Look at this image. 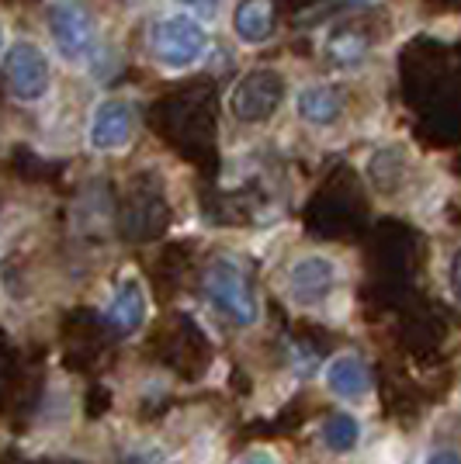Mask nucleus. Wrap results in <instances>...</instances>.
Segmentation results:
<instances>
[{
	"mask_svg": "<svg viewBox=\"0 0 461 464\" xmlns=\"http://www.w3.org/2000/svg\"><path fill=\"white\" fill-rule=\"evenodd\" d=\"M427 464H461V458L455 450H434V454L427 458Z\"/></svg>",
	"mask_w": 461,
	"mask_h": 464,
	"instance_id": "ddd939ff",
	"label": "nucleus"
},
{
	"mask_svg": "<svg viewBox=\"0 0 461 464\" xmlns=\"http://www.w3.org/2000/svg\"><path fill=\"white\" fill-rule=\"evenodd\" d=\"M333 281H337V271H333V264L323 260V256H302L289 271L291 298L299 305H319L329 291H333Z\"/></svg>",
	"mask_w": 461,
	"mask_h": 464,
	"instance_id": "423d86ee",
	"label": "nucleus"
},
{
	"mask_svg": "<svg viewBox=\"0 0 461 464\" xmlns=\"http://www.w3.org/2000/svg\"><path fill=\"white\" fill-rule=\"evenodd\" d=\"M4 77L18 101H39L49 91V59L42 56L39 45L18 42L4 56Z\"/></svg>",
	"mask_w": 461,
	"mask_h": 464,
	"instance_id": "39448f33",
	"label": "nucleus"
},
{
	"mask_svg": "<svg viewBox=\"0 0 461 464\" xmlns=\"http://www.w3.org/2000/svg\"><path fill=\"white\" fill-rule=\"evenodd\" d=\"M232 28L243 42H268L274 32V4L270 0H240L236 14H232Z\"/></svg>",
	"mask_w": 461,
	"mask_h": 464,
	"instance_id": "9d476101",
	"label": "nucleus"
},
{
	"mask_svg": "<svg viewBox=\"0 0 461 464\" xmlns=\"http://www.w3.org/2000/svg\"><path fill=\"white\" fill-rule=\"evenodd\" d=\"M240 464H278V461L268 458V454H253V458H247V461H240Z\"/></svg>",
	"mask_w": 461,
	"mask_h": 464,
	"instance_id": "dca6fc26",
	"label": "nucleus"
},
{
	"mask_svg": "<svg viewBox=\"0 0 461 464\" xmlns=\"http://www.w3.org/2000/svg\"><path fill=\"white\" fill-rule=\"evenodd\" d=\"M150 49H153V56L163 66L184 70V66H194L198 59L209 53V35H205V28L194 18L173 14V18H163L153 28Z\"/></svg>",
	"mask_w": 461,
	"mask_h": 464,
	"instance_id": "f03ea898",
	"label": "nucleus"
},
{
	"mask_svg": "<svg viewBox=\"0 0 461 464\" xmlns=\"http://www.w3.org/2000/svg\"><path fill=\"white\" fill-rule=\"evenodd\" d=\"M281 97H285V80H281V73H274V70H253V73H247V77L236 83V91L230 97V108L240 121L257 125V121H268L278 111Z\"/></svg>",
	"mask_w": 461,
	"mask_h": 464,
	"instance_id": "20e7f679",
	"label": "nucleus"
},
{
	"mask_svg": "<svg viewBox=\"0 0 461 464\" xmlns=\"http://www.w3.org/2000/svg\"><path fill=\"white\" fill-rule=\"evenodd\" d=\"M205 291H209L211 305L230 315L236 326H253L257 323V295L240 264L232 260H215L205 271Z\"/></svg>",
	"mask_w": 461,
	"mask_h": 464,
	"instance_id": "f257e3e1",
	"label": "nucleus"
},
{
	"mask_svg": "<svg viewBox=\"0 0 461 464\" xmlns=\"http://www.w3.org/2000/svg\"><path fill=\"white\" fill-rule=\"evenodd\" d=\"M358 420L354 416H347V412H333V416H327V423H323V440H327L329 450H354V444H358Z\"/></svg>",
	"mask_w": 461,
	"mask_h": 464,
	"instance_id": "f8f14e48",
	"label": "nucleus"
},
{
	"mask_svg": "<svg viewBox=\"0 0 461 464\" xmlns=\"http://www.w3.org/2000/svg\"><path fill=\"white\" fill-rule=\"evenodd\" d=\"M451 291L461 298V250L455 253V260H451Z\"/></svg>",
	"mask_w": 461,
	"mask_h": 464,
	"instance_id": "4468645a",
	"label": "nucleus"
},
{
	"mask_svg": "<svg viewBox=\"0 0 461 464\" xmlns=\"http://www.w3.org/2000/svg\"><path fill=\"white\" fill-rule=\"evenodd\" d=\"M327 385L344 395V399H361L368 388H371V371L361 357L354 353H340L327 364Z\"/></svg>",
	"mask_w": 461,
	"mask_h": 464,
	"instance_id": "6e6552de",
	"label": "nucleus"
},
{
	"mask_svg": "<svg viewBox=\"0 0 461 464\" xmlns=\"http://www.w3.org/2000/svg\"><path fill=\"white\" fill-rule=\"evenodd\" d=\"M49 32L56 42L59 56L80 63L94 49V18L80 0H56L49 7Z\"/></svg>",
	"mask_w": 461,
	"mask_h": 464,
	"instance_id": "7ed1b4c3",
	"label": "nucleus"
},
{
	"mask_svg": "<svg viewBox=\"0 0 461 464\" xmlns=\"http://www.w3.org/2000/svg\"><path fill=\"white\" fill-rule=\"evenodd\" d=\"M142 319H146V298H142V288L139 285H122L115 291V298L108 302V309H104V323L115 329V333H135V329L142 326Z\"/></svg>",
	"mask_w": 461,
	"mask_h": 464,
	"instance_id": "1a4fd4ad",
	"label": "nucleus"
},
{
	"mask_svg": "<svg viewBox=\"0 0 461 464\" xmlns=\"http://www.w3.org/2000/svg\"><path fill=\"white\" fill-rule=\"evenodd\" d=\"M132 136V111L122 101H108L101 104L91 125V142L94 150H122Z\"/></svg>",
	"mask_w": 461,
	"mask_h": 464,
	"instance_id": "0eeeda50",
	"label": "nucleus"
},
{
	"mask_svg": "<svg viewBox=\"0 0 461 464\" xmlns=\"http://www.w3.org/2000/svg\"><path fill=\"white\" fill-rule=\"evenodd\" d=\"M344 111V94L333 87H306L299 94V115L312 125H333Z\"/></svg>",
	"mask_w": 461,
	"mask_h": 464,
	"instance_id": "9b49d317",
	"label": "nucleus"
},
{
	"mask_svg": "<svg viewBox=\"0 0 461 464\" xmlns=\"http://www.w3.org/2000/svg\"><path fill=\"white\" fill-rule=\"evenodd\" d=\"M181 4H188V7H201L205 14H211V11H215V0H181Z\"/></svg>",
	"mask_w": 461,
	"mask_h": 464,
	"instance_id": "2eb2a0df",
	"label": "nucleus"
}]
</instances>
